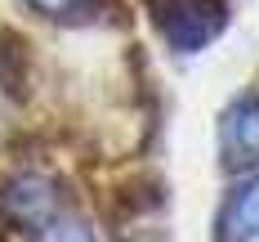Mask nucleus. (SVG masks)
<instances>
[{"instance_id": "f03ea898", "label": "nucleus", "mask_w": 259, "mask_h": 242, "mask_svg": "<svg viewBox=\"0 0 259 242\" xmlns=\"http://www.w3.org/2000/svg\"><path fill=\"white\" fill-rule=\"evenodd\" d=\"M0 211L18 229H50L58 220V193L45 175H14L0 193Z\"/></svg>"}, {"instance_id": "7ed1b4c3", "label": "nucleus", "mask_w": 259, "mask_h": 242, "mask_svg": "<svg viewBox=\"0 0 259 242\" xmlns=\"http://www.w3.org/2000/svg\"><path fill=\"white\" fill-rule=\"evenodd\" d=\"M219 242H259V180L233 188L219 211Z\"/></svg>"}, {"instance_id": "f257e3e1", "label": "nucleus", "mask_w": 259, "mask_h": 242, "mask_svg": "<svg viewBox=\"0 0 259 242\" xmlns=\"http://www.w3.org/2000/svg\"><path fill=\"white\" fill-rule=\"evenodd\" d=\"M219 153L228 170L259 166V94H241L219 117Z\"/></svg>"}, {"instance_id": "20e7f679", "label": "nucleus", "mask_w": 259, "mask_h": 242, "mask_svg": "<svg viewBox=\"0 0 259 242\" xmlns=\"http://www.w3.org/2000/svg\"><path fill=\"white\" fill-rule=\"evenodd\" d=\"M27 67H31L27 41L14 36V31H5V36H0V90H5V94H23Z\"/></svg>"}, {"instance_id": "39448f33", "label": "nucleus", "mask_w": 259, "mask_h": 242, "mask_svg": "<svg viewBox=\"0 0 259 242\" xmlns=\"http://www.w3.org/2000/svg\"><path fill=\"white\" fill-rule=\"evenodd\" d=\"M27 9H36L40 18H63V23H72V18H94L99 0H27Z\"/></svg>"}, {"instance_id": "423d86ee", "label": "nucleus", "mask_w": 259, "mask_h": 242, "mask_svg": "<svg viewBox=\"0 0 259 242\" xmlns=\"http://www.w3.org/2000/svg\"><path fill=\"white\" fill-rule=\"evenodd\" d=\"M45 242H99V238H94V229L80 224V220H54L50 229H45Z\"/></svg>"}]
</instances>
